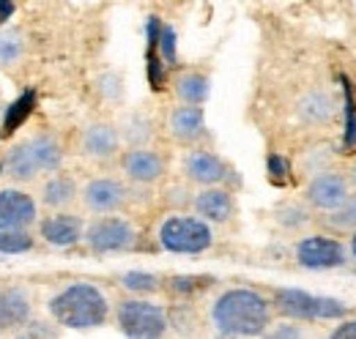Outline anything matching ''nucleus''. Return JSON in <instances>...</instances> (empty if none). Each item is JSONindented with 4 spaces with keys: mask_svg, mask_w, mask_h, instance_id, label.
<instances>
[{
    "mask_svg": "<svg viewBox=\"0 0 356 339\" xmlns=\"http://www.w3.org/2000/svg\"><path fill=\"white\" fill-rule=\"evenodd\" d=\"M178 172H181V181L195 186V189H209V186L233 189V186H238V172L211 145L181 151Z\"/></svg>",
    "mask_w": 356,
    "mask_h": 339,
    "instance_id": "7",
    "label": "nucleus"
},
{
    "mask_svg": "<svg viewBox=\"0 0 356 339\" xmlns=\"http://www.w3.org/2000/svg\"><path fill=\"white\" fill-rule=\"evenodd\" d=\"M154 244L159 252L197 257L214 249L217 227H211L192 211H165L154 224Z\"/></svg>",
    "mask_w": 356,
    "mask_h": 339,
    "instance_id": "3",
    "label": "nucleus"
},
{
    "mask_svg": "<svg viewBox=\"0 0 356 339\" xmlns=\"http://www.w3.org/2000/svg\"><path fill=\"white\" fill-rule=\"evenodd\" d=\"M214 276L209 274H170L165 276V293L170 301H197L203 293H209L214 288Z\"/></svg>",
    "mask_w": 356,
    "mask_h": 339,
    "instance_id": "26",
    "label": "nucleus"
},
{
    "mask_svg": "<svg viewBox=\"0 0 356 339\" xmlns=\"http://www.w3.org/2000/svg\"><path fill=\"white\" fill-rule=\"evenodd\" d=\"M165 134L186 148H200L209 142V126H206V110L203 107H186V104H173L165 113Z\"/></svg>",
    "mask_w": 356,
    "mask_h": 339,
    "instance_id": "14",
    "label": "nucleus"
},
{
    "mask_svg": "<svg viewBox=\"0 0 356 339\" xmlns=\"http://www.w3.org/2000/svg\"><path fill=\"white\" fill-rule=\"evenodd\" d=\"M58 326L55 323H42V320H31L28 326L11 331V339H58Z\"/></svg>",
    "mask_w": 356,
    "mask_h": 339,
    "instance_id": "35",
    "label": "nucleus"
},
{
    "mask_svg": "<svg viewBox=\"0 0 356 339\" xmlns=\"http://www.w3.org/2000/svg\"><path fill=\"white\" fill-rule=\"evenodd\" d=\"M346 249H348V260L356 263V233H351V235L346 238Z\"/></svg>",
    "mask_w": 356,
    "mask_h": 339,
    "instance_id": "41",
    "label": "nucleus"
},
{
    "mask_svg": "<svg viewBox=\"0 0 356 339\" xmlns=\"http://www.w3.org/2000/svg\"><path fill=\"white\" fill-rule=\"evenodd\" d=\"M156 52H159L162 63H165L168 69H173V72H176V66H178L176 31H173L168 22H162V33H159V47H156Z\"/></svg>",
    "mask_w": 356,
    "mask_h": 339,
    "instance_id": "34",
    "label": "nucleus"
},
{
    "mask_svg": "<svg viewBox=\"0 0 356 339\" xmlns=\"http://www.w3.org/2000/svg\"><path fill=\"white\" fill-rule=\"evenodd\" d=\"M203 312L206 326L214 331V337L264 339L277 320L268 290L252 285L220 288Z\"/></svg>",
    "mask_w": 356,
    "mask_h": 339,
    "instance_id": "1",
    "label": "nucleus"
},
{
    "mask_svg": "<svg viewBox=\"0 0 356 339\" xmlns=\"http://www.w3.org/2000/svg\"><path fill=\"white\" fill-rule=\"evenodd\" d=\"M189 211L209 222L211 227H225L236 219L238 213V200L236 192L227 186H209V189H195Z\"/></svg>",
    "mask_w": 356,
    "mask_h": 339,
    "instance_id": "16",
    "label": "nucleus"
},
{
    "mask_svg": "<svg viewBox=\"0 0 356 339\" xmlns=\"http://www.w3.org/2000/svg\"><path fill=\"white\" fill-rule=\"evenodd\" d=\"M118 172L134 189H151L168 178L170 162H168V154L159 151L156 145L154 148H124V154L118 156Z\"/></svg>",
    "mask_w": 356,
    "mask_h": 339,
    "instance_id": "10",
    "label": "nucleus"
},
{
    "mask_svg": "<svg viewBox=\"0 0 356 339\" xmlns=\"http://www.w3.org/2000/svg\"><path fill=\"white\" fill-rule=\"evenodd\" d=\"M337 110H340V101L329 88H310L293 104L296 121L312 129L329 126L337 118Z\"/></svg>",
    "mask_w": 356,
    "mask_h": 339,
    "instance_id": "17",
    "label": "nucleus"
},
{
    "mask_svg": "<svg viewBox=\"0 0 356 339\" xmlns=\"http://www.w3.org/2000/svg\"><path fill=\"white\" fill-rule=\"evenodd\" d=\"M17 11V6L14 3H6V0H0V25L6 28V22H8V17Z\"/></svg>",
    "mask_w": 356,
    "mask_h": 339,
    "instance_id": "40",
    "label": "nucleus"
},
{
    "mask_svg": "<svg viewBox=\"0 0 356 339\" xmlns=\"http://www.w3.org/2000/svg\"><path fill=\"white\" fill-rule=\"evenodd\" d=\"M264 339H315L312 326L293 323V320H274V326L266 331Z\"/></svg>",
    "mask_w": 356,
    "mask_h": 339,
    "instance_id": "33",
    "label": "nucleus"
},
{
    "mask_svg": "<svg viewBox=\"0 0 356 339\" xmlns=\"http://www.w3.org/2000/svg\"><path fill=\"white\" fill-rule=\"evenodd\" d=\"M88 219L77 211H55L44 213L36 224V235L52 249H74L83 244Z\"/></svg>",
    "mask_w": 356,
    "mask_h": 339,
    "instance_id": "15",
    "label": "nucleus"
},
{
    "mask_svg": "<svg viewBox=\"0 0 356 339\" xmlns=\"http://www.w3.org/2000/svg\"><path fill=\"white\" fill-rule=\"evenodd\" d=\"M25 140H28V145H31V154H33L36 165H39V170H42V178L63 170V162H66V145H63V140H60L55 131L42 129V131H33V134L25 137Z\"/></svg>",
    "mask_w": 356,
    "mask_h": 339,
    "instance_id": "23",
    "label": "nucleus"
},
{
    "mask_svg": "<svg viewBox=\"0 0 356 339\" xmlns=\"http://www.w3.org/2000/svg\"><path fill=\"white\" fill-rule=\"evenodd\" d=\"M277 320H293L305 326L337 323L351 315V306L334 296H318L302 288H271L268 290Z\"/></svg>",
    "mask_w": 356,
    "mask_h": 339,
    "instance_id": "4",
    "label": "nucleus"
},
{
    "mask_svg": "<svg viewBox=\"0 0 356 339\" xmlns=\"http://www.w3.org/2000/svg\"><path fill=\"white\" fill-rule=\"evenodd\" d=\"M291 254H293L296 265L305 271H337L351 263L346 241L326 230H310V233L293 238Z\"/></svg>",
    "mask_w": 356,
    "mask_h": 339,
    "instance_id": "8",
    "label": "nucleus"
},
{
    "mask_svg": "<svg viewBox=\"0 0 356 339\" xmlns=\"http://www.w3.org/2000/svg\"><path fill=\"white\" fill-rule=\"evenodd\" d=\"M343 172H346V178H348V183H351V192L356 195V156H348L343 165Z\"/></svg>",
    "mask_w": 356,
    "mask_h": 339,
    "instance_id": "39",
    "label": "nucleus"
},
{
    "mask_svg": "<svg viewBox=\"0 0 356 339\" xmlns=\"http://www.w3.org/2000/svg\"><path fill=\"white\" fill-rule=\"evenodd\" d=\"M351 183L346 178L343 167L323 170L318 175H312L302 186V200L310 206L315 216H326V213L337 211L348 197H351Z\"/></svg>",
    "mask_w": 356,
    "mask_h": 339,
    "instance_id": "11",
    "label": "nucleus"
},
{
    "mask_svg": "<svg viewBox=\"0 0 356 339\" xmlns=\"http://www.w3.org/2000/svg\"><path fill=\"white\" fill-rule=\"evenodd\" d=\"M211 339H236V337H211Z\"/></svg>",
    "mask_w": 356,
    "mask_h": 339,
    "instance_id": "42",
    "label": "nucleus"
},
{
    "mask_svg": "<svg viewBox=\"0 0 356 339\" xmlns=\"http://www.w3.org/2000/svg\"><path fill=\"white\" fill-rule=\"evenodd\" d=\"M28 33L19 25L0 28V69H17L28 55Z\"/></svg>",
    "mask_w": 356,
    "mask_h": 339,
    "instance_id": "28",
    "label": "nucleus"
},
{
    "mask_svg": "<svg viewBox=\"0 0 356 339\" xmlns=\"http://www.w3.org/2000/svg\"><path fill=\"white\" fill-rule=\"evenodd\" d=\"M99 90H102L110 101L121 99V77H115V74H102V77H99Z\"/></svg>",
    "mask_w": 356,
    "mask_h": 339,
    "instance_id": "37",
    "label": "nucleus"
},
{
    "mask_svg": "<svg viewBox=\"0 0 356 339\" xmlns=\"http://www.w3.org/2000/svg\"><path fill=\"white\" fill-rule=\"evenodd\" d=\"M36 247L33 233H14V230H0V254H25Z\"/></svg>",
    "mask_w": 356,
    "mask_h": 339,
    "instance_id": "32",
    "label": "nucleus"
},
{
    "mask_svg": "<svg viewBox=\"0 0 356 339\" xmlns=\"http://www.w3.org/2000/svg\"><path fill=\"white\" fill-rule=\"evenodd\" d=\"M168 323H170V334H176L178 339H197L206 329V312L192 301H170Z\"/></svg>",
    "mask_w": 356,
    "mask_h": 339,
    "instance_id": "25",
    "label": "nucleus"
},
{
    "mask_svg": "<svg viewBox=\"0 0 356 339\" xmlns=\"http://www.w3.org/2000/svg\"><path fill=\"white\" fill-rule=\"evenodd\" d=\"M285 172H288L285 159H282V156H277V154H271V156H268V175H271L274 181H277V178L282 181V178H285Z\"/></svg>",
    "mask_w": 356,
    "mask_h": 339,
    "instance_id": "38",
    "label": "nucleus"
},
{
    "mask_svg": "<svg viewBox=\"0 0 356 339\" xmlns=\"http://www.w3.org/2000/svg\"><path fill=\"white\" fill-rule=\"evenodd\" d=\"M39 200L22 186H3L0 189V230H14V233H31L42 213Z\"/></svg>",
    "mask_w": 356,
    "mask_h": 339,
    "instance_id": "13",
    "label": "nucleus"
},
{
    "mask_svg": "<svg viewBox=\"0 0 356 339\" xmlns=\"http://www.w3.org/2000/svg\"><path fill=\"white\" fill-rule=\"evenodd\" d=\"M113 323L124 339H168V304L156 298L124 296L113 304Z\"/></svg>",
    "mask_w": 356,
    "mask_h": 339,
    "instance_id": "5",
    "label": "nucleus"
},
{
    "mask_svg": "<svg viewBox=\"0 0 356 339\" xmlns=\"http://www.w3.org/2000/svg\"><path fill=\"white\" fill-rule=\"evenodd\" d=\"M0 118H3V101H0Z\"/></svg>",
    "mask_w": 356,
    "mask_h": 339,
    "instance_id": "43",
    "label": "nucleus"
},
{
    "mask_svg": "<svg viewBox=\"0 0 356 339\" xmlns=\"http://www.w3.org/2000/svg\"><path fill=\"white\" fill-rule=\"evenodd\" d=\"M3 175L14 186H28V183L42 181V170L31 154L28 140H17L14 145H8V151L3 154Z\"/></svg>",
    "mask_w": 356,
    "mask_h": 339,
    "instance_id": "22",
    "label": "nucleus"
},
{
    "mask_svg": "<svg viewBox=\"0 0 356 339\" xmlns=\"http://www.w3.org/2000/svg\"><path fill=\"white\" fill-rule=\"evenodd\" d=\"M271 222H274V227L280 233L299 238V235L310 233L312 227H315L318 216L310 211V206L302 197H285V200H280L271 208Z\"/></svg>",
    "mask_w": 356,
    "mask_h": 339,
    "instance_id": "21",
    "label": "nucleus"
},
{
    "mask_svg": "<svg viewBox=\"0 0 356 339\" xmlns=\"http://www.w3.org/2000/svg\"><path fill=\"white\" fill-rule=\"evenodd\" d=\"M168 85L176 96V104H186V107H203L211 96V74L195 66L176 69Z\"/></svg>",
    "mask_w": 356,
    "mask_h": 339,
    "instance_id": "19",
    "label": "nucleus"
},
{
    "mask_svg": "<svg viewBox=\"0 0 356 339\" xmlns=\"http://www.w3.org/2000/svg\"><path fill=\"white\" fill-rule=\"evenodd\" d=\"M0 142H3V134H0Z\"/></svg>",
    "mask_w": 356,
    "mask_h": 339,
    "instance_id": "44",
    "label": "nucleus"
},
{
    "mask_svg": "<svg viewBox=\"0 0 356 339\" xmlns=\"http://www.w3.org/2000/svg\"><path fill=\"white\" fill-rule=\"evenodd\" d=\"M80 186L83 183L72 172L60 170V172H52V175L42 178L36 200H39L42 208H47V213L72 211V206L80 200Z\"/></svg>",
    "mask_w": 356,
    "mask_h": 339,
    "instance_id": "18",
    "label": "nucleus"
},
{
    "mask_svg": "<svg viewBox=\"0 0 356 339\" xmlns=\"http://www.w3.org/2000/svg\"><path fill=\"white\" fill-rule=\"evenodd\" d=\"M118 131H121L124 148H154L159 124L145 110H134L129 115H124V121H118Z\"/></svg>",
    "mask_w": 356,
    "mask_h": 339,
    "instance_id": "24",
    "label": "nucleus"
},
{
    "mask_svg": "<svg viewBox=\"0 0 356 339\" xmlns=\"http://www.w3.org/2000/svg\"><path fill=\"white\" fill-rule=\"evenodd\" d=\"M110 293L88 279H72L47 298V315L58 329L66 331H93L113 320Z\"/></svg>",
    "mask_w": 356,
    "mask_h": 339,
    "instance_id": "2",
    "label": "nucleus"
},
{
    "mask_svg": "<svg viewBox=\"0 0 356 339\" xmlns=\"http://www.w3.org/2000/svg\"><path fill=\"white\" fill-rule=\"evenodd\" d=\"M77 154L93 165L118 162V156L124 154V140H121L118 124L104 121V118H96V121L86 124L80 129V137H77Z\"/></svg>",
    "mask_w": 356,
    "mask_h": 339,
    "instance_id": "12",
    "label": "nucleus"
},
{
    "mask_svg": "<svg viewBox=\"0 0 356 339\" xmlns=\"http://www.w3.org/2000/svg\"><path fill=\"white\" fill-rule=\"evenodd\" d=\"M323 339H356V315H348V317L332 323V329L326 331Z\"/></svg>",
    "mask_w": 356,
    "mask_h": 339,
    "instance_id": "36",
    "label": "nucleus"
},
{
    "mask_svg": "<svg viewBox=\"0 0 356 339\" xmlns=\"http://www.w3.org/2000/svg\"><path fill=\"white\" fill-rule=\"evenodd\" d=\"M33 110H36V90H25V93H19L8 107H3L0 134H3V137L14 134L17 129L31 118V113H33Z\"/></svg>",
    "mask_w": 356,
    "mask_h": 339,
    "instance_id": "29",
    "label": "nucleus"
},
{
    "mask_svg": "<svg viewBox=\"0 0 356 339\" xmlns=\"http://www.w3.org/2000/svg\"><path fill=\"white\" fill-rule=\"evenodd\" d=\"M33 320V296L22 285H0V331H17Z\"/></svg>",
    "mask_w": 356,
    "mask_h": 339,
    "instance_id": "20",
    "label": "nucleus"
},
{
    "mask_svg": "<svg viewBox=\"0 0 356 339\" xmlns=\"http://www.w3.org/2000/svg\"><path fill=\"white\" fill-rule=\"evenodd\" d=\"M118 288L132 298H154L159 293H165V276L154 274V271H124L118 274Z\"/></svg>",
    "mask_w": 356,
    "mask_h": 339,
    "instance_id": "27",
    "label": "nucleus"
},
{
    "mask_svg": "<svg viewBox=\"0 0 356 339\" xmlns=\"http://www.w3.org/2000/svg\"><path fill=\"white\" fill-rule=\"evenodd\" d=\"M134 200V186H129L121 175H90L80 186V206L90 216H113L127 213Z\"/></svg>",
    "mask_w": 356,
    "mask_h": 339,
    "instance_id": "9",
    "label": "nucleus"
},
{
    "mask_svg": "<svg viewBox=\"0 0 356 339\" xmlns=\"http://www.w3.org/2000/svg\"><path fill=\"white\" fill-rule=\"evenodd\" d=\"M299 167L305 172V178H312V175H318V172H323V170L340 167V165H337L334 148H332L329 142H318V145H312V148H307V151L302 154Z\"/></svg>",
    "mask_w": 356,
    "mask_h": 339,
    "instance_id": "31",
    "label": "nucleus"
},
{
    "mask_svg": "<svg viewBox=\"0 0 356 339\" xmlns=\"http://www.w3.org/2000/svg\"><path fill=\"white\" fill-rule=\"evenodd\" d=\"M318 222L323 224V230L326 233H332V235H351L356 233V195H351L337 211L326 213V216H318Z\"/></svg>",
    "mask_w": 356,
    "mask_h": 339,
    "instance_id": "30",
    "label": "nucleus"
},
{
    "mask_svg": "<svg viewBox=\"0 0 356 339\" xmlns=\"http://www.w3.org/2000/svg\"><path fill=\"white\" fill-rule=\"evenodd\" d=\"M140 227L132 216H90L83 235V247L90 254H127L140 249Z\"/></svg>",
    "mask_w": 356,
    "mask_h": 339,
    "instance_id": "6",
    "label": "nucleus"
}]
</instances>
